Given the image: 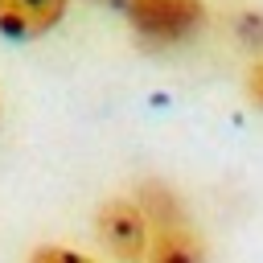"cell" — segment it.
<instances>
[{"mask_svg":"<svg viewBox=\"0 0 263 263\" xmlns=\"http://www.w3.org/2000/svg\"><path fill=\"white\" fill-rule=\"evenodd\" d=\"M95 4H103V8H115V12H127V8H132V0H95Z\"/></svg>","mask_w":263,"mask_h":263,"instance_id":"7","label":"cell"},{"mask_svg":"<svg viewBox=\"0 0 263 263\" xmlns=\"http://www.w3.org/2000/svg\"><path fill=\"white\" fill-rule=\"evenodd\" d=\"M25 263H99V259H90V255H82L74 247H62V242H37L25 255Z\"/></svg>","mask_w":263,"mask_h":263,"instance_id":"5","label":"cell"},{"mask_svg":"<svg viewBox=\"0 0 263 263\" xmlns=\"http://www.w3.org/2000/svg\"><path fill=\"white\" fill-rule=\"evenodd\" d=\"M123 21L144 49H173L210 25V8L205 0H132Z\"/></svg>","mask_w":263,"mask_h":263,"instance_id":"2","label":"cell"},{"mask_svg":"<svg viewBox=\"0 0 263 263\" xmlns=\"http://www.w3.org/2000/svg\"><path fill=\"white\" fill-rule=\"evenodd\" d=\"M70 12V0H0V33L8 41H37L53 33Z\"/></svg>","mask_w":263,"mask_h":263,"instance_id":"4","label":"cell"},{"mask_svg":"<svg viewBox=\"0 0 263 263\" xmlns=\"http://www.w3.org/2000/svg\"><path fill=\"white\" fill-rule=\"evenodd\" d=\"M242 86H247L251 107H255V111H263V58H259V62L247 70V82H242Z\"/></svg>","mask_w":263,"mask_h":263,"instance_id":"6","label":"cell"},{"mask_svg":"<svg viewBox=\"0 0 263 263\" xmlns=\"http://www.w3.org/2000/svg\"><path fill=\"white\" fill-rule=\"evenodd\" d=\"M132 197L148 218V263H210V242L168 181L144 177Z\"/></svg>","mask_w":263,"mask_h":263,"instance_id":"1","label":"cell"},{"mask_svg":"<svg viewBox=\"0 0 263 263\" xmlns=\"http://www.w3.org/2000/svg\"><path fill=\"white\" fill-rule=\"evenodd\" d=\"M95 238L115 263H148V218L132 193H111L90 214Z\"/></svg>","mask_w":263,"mask_h":263,"instance_id":"3","label":"cell"}]
</instances>
